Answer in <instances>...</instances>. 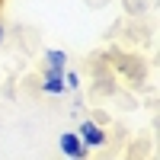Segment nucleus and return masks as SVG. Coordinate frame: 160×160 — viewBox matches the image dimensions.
Masks as SVG:
<instances>
[{
	"label": "nucleus",
	"instance_id": "f257e3e1",
	"mask_svg": "<svg viewBox=\"0 0 160 160\" xmlns=\"http://www.w3.org/2000/svg\"><path fill=\"white\" fill-rule=\"evenodd\" d=\"M80 141H83V148H99V144H106V135H102V128L99 125H93V122H83L80 125Z\"/></svg>",
	"mask_w": 160,
	"mask_h": 160
},
{
	"label": "nucleus",
	"instance_id": "f03ea898",
	"mask_svg": "<svg viewBox=\"0 0 160 160\" xmlns=\"http://www.w3.org/2000/svg\"><path fill=\"white\" fill-rule=\"evenodd\" d=\"M61 151L68 154L71 160H83L87 157V148H83V141H80L74 131H68V135H61Z\"/></svg>",
	"mask_w": 160,
	"mask_h": 160
},
{
	"label": "nucleus",
	"instance_id": "7ed1b4c3",
	"mask_svg": "<svg viewBox=\"0 0 160 160\" xmlns=\"http://www.w3.org/2000/svg\"><path fill=\"white\" fill-rule=\"evenodd\" d=\"M45 58H48V74H64V61H68V55H64V51L51 48Z\"/></svg>",
	"mask_w": 160,
	"mask_h": 160
},
{
	"label": "nucleus",
	"instance_id": "20e7f679",
	"mask_svg": "<svg viewBox=\"0 0 160 160\" xmlns=\"http://www.w3.org/2000/svg\"><path fill=\"white\" fill-rule=\"evenodd\" d=\"M45 93H61V90H68L64 87V74H45Z\"/></svg>",
	"mask_w": 160,
	"mask_h": 160
},
{
	"label": "nucleus",
	"instance_id": "39448f33",
	"mask_svg": "<svg viewBox=\"0 0 160 160\" xmlns=\"http://www.w3.org/2000/svg\"><path fill=\"white\" fill-rule=\"evenodd\" d=\"M64 87H71V90H77V87H80V77H77L74 71H71V74H64Z\"/></svg>",
	"mask_w": 160,
	"mask_h": 160
},
{
	"label": "nucleus",
	"instance_id": "423d86ee",
	"mask_svg": "<svg viewBox=\"0 0 160 160\" xmlns=\"http://www.w3.org/2000/svg\"><path fill=\"white\" fill-rule=\"evenodd\" d=\"M0 38H3V26H0Z\"/></svg>",
	"mask_w": 160,
	"mask_h": 160
}]
</instances>
